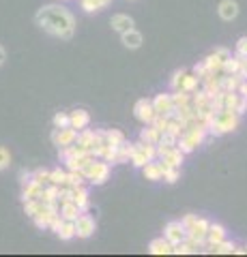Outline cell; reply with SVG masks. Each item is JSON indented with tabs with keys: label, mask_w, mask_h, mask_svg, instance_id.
<instances>
[{
	"label": "cell",
	"mask_w": 247,
	"mask_h": 257,
	"mask_svg": "<svg viewBox=\"0 0 247 257\" xmlns=\"http://www.w3.org/2000/svg\"><path fill=\"white\" fill-rule=\"evenodd\" d=\"M35 24L47 35L58 39H71L75 35V18L60 5H45L35 13Z\"/></svg>",
	"instance_id": "cell-1"
},
{
	"label": "cell",
	"mask_w": 247,
	"mask_h": 257,
	"mask_svg": "<svg viewBox=\"0 0 247 257\" xmlns=\"http://www.w3.org/2000/svg\"><path fill=\"white\" fill-rule=\"evenodd\" d=\"M206 126H209V131L215 135L230 133L238 126V114L232 109H215L213 116L209 118V122H206Z\"/></svg>",
	"instance_id": "cell-2"
},
{
	"label": "cell",
	"mask_w": 247,
	"mask_h": 257,
	"mask_svg": "<svg viewBox=\"0 0 247 257\" xmlns=\"http://www.w3.org/2000/svg\"><path fill=\"white\" fill-rule=\"evenodd\" d=\"M82 174L86 176V180L93 182V184H103L110 178V163L106 159H99L95 157L89 165L82 170Z\"/></svg>",
	"instance_id": "cell-3"
},
{
	"label": "cell",
	"mask_w": 247,
	"mask_h": 257,
	"mask_svg": "<svg viewBox=\"0 0 247 257\" xmlns=\"http://www.w3.org/2000/svg\"><path fill=\"white\" fill-rule=\"evenodd\" d=\"M183 225H185L189 238H194V240H198V242L206 244V231H209V225H211L209 221L200 219V216H196V214H187L185 219H183Z\"/></svg>",
	"instance_id": "cell-4"
},
{
	"label": "cell",
	"mask_w": 247,
	"mask_h": 257,
	"mask_svg": "<svg viewBox=\"0 0 247 257\" xmlns=\"http://www.w3.org/2000/svg\"><path fill=\"white\" fill-rule=\"evenodd\" d=\"M157 159V146H153V144H146V142H135L133 144V152H131V163L135 167H144L146 163H150V161Z\"/></svg>",
	"instance_id": "cell-5"
},
{
	"label": "cell",
	"mask_w": 247,
	"mask_h": 257,
	"mask_svg": "<svg viewBox=\"0 0 247 257\" xmlns=\"http://www.w3.org/2000/svg\"><path fill=\"white\" fill-rule=\"evenodd\" d=\"M198 82H200V77L196 73H187V71H177L172 77V88L174 90H183V92H189L194 94L198 90Z\"/></svg>",
	"instance_id": "cell-6"
},
{
	"label": "cell",
	"mask_w": 247,
	"mask_h": 257,
	"mask_svg": "<svg viewBox=\"0 0 247 257\" xmlns=\"http://www.w3.org/2000/svg\"><path fill=\"white\" fill-rule=\"evenodd\" d=\"M77 128L73 126H62V128H54V133H52V142H54V146H58L60 150L62 148H69V146H73L75 140H77Z\"/></svg>",
	"instance_id": "cell-7"
},
{
	"label": "cell",
	"mask_w": 247,
	"mask_h": 257,
	"mask_svg": "<svg viewBox=\"0 0 247 257\" xmlns=\"http://www.w3.org/2000/svg\"><path fill=\"white\" fill-rule=\"evenodd\" d=\"M97 144H99V131H89V128H84V131L77 133V140H75L73 146L79 148L82 152L95 155V150H97Z\"/></svg>",
	"instance_id": "cell-8"
},
{
	"label": "cell",
	"mask_w": 247,
	"mask_h": 257,
	"mask_svg": "<svg viewBox=\"0 0 247 257\" xmlns=\"http://www.w3.org/2000/svg\"><path fill=\"white\" fill-rule=\"evenodd\" d=\"M157 157L161 161H166L168 165L181 167L183 159H185V152H183L179 146H157Z\"/></svg>",
	"instance_id": "cell-9"
},
{
	"label": "cell",
	"mask_w": 247,
	"mask_h": 257,
	"mask_svg": "<svg viewBox=\"0 0 247 257\" xmlns=\"http://www.w3.org/2000/svg\"><path fill=\"white\" fill-rule=\"evenodd\" d=\"M133 114H135V118H138L140 122L150 124L155 120V116H157L153 99H140L138 103H135V107H133Z\"/></svg>",
	"instance_id": "cell-10"
},
{
	"label": "cell",
	"mask_w": 247,
	"mask_h": 257,
	"mask_svg": "<svg viewBox=\"0 0 247 257\" xmlns=\"http://www.w3.org/2000/svg\"><path fill=\"white\" fill-rule=\"evenodd\" d=\"M95 229H97V223H95V219L91 214L82 212L75 219V238H82V240L91 238L95 234Z\"/></svg>",
	"instance_id": "cell-11"
},
{
	"label": "cell",
	"mask_w": 247,
	"mask_h": 257,
	"mask_svg": "<svg viewBox=\"0 0 247 257\" xmlns=\"http://www.w3.org/2000/svg\"><path fill=\"white\" fill-rule=\"evenodd\" d=\"M230 50H226V47H217L213 54H209L204 58V62H206V69H209V73L211 71H219V69H224V62L230 58Z\"/></svg>",
	"instance_id": "cell-12"
},
{
	"label": "cell",
	"mask_w": 247,
	"mask_h": 257,
	"mask_svg": "<svg viewBox=\"0 0 247 257\" xmlns=\"http://www.w3.org/2000/svg\"><path fill=\"white\" fill-rule=\"evenodd\" d=\"M163 236L168 238L172 244H179L187 238V229H185V225H183V221H172V223L166 225Z\"/></svg>",
	"instance_id": "cell-13"
},
{
	"label": "cell",
	"mask_w": 247,
	"mask_h": 257,
	"mask_svg": "<svg viewBox=\"0 0 247 257\" xmlns=\"http://www.w3.org/2000/svg\"><path fill=\"white\" fill-rule=\"evenodd\" d=\"M153 105H155V111H157V116H170L174 114V99H172V94L168 92H161V94H157L155 99H153Z\"/></svg>",
	"instance_id": "cell-14"
},
{
	"label": "cell",
	"mask_w": 247,
	"mask_h": 257,
	"mask_svg": "<svg viewBox=\"0 0 247 257\" xmlns=\"http://www.w3.org/2000/svg\"><path fill=\"white\" fill-rule=\"evenodd\" d=\"M163 170H166V163L161 159L159 161H150L142 167V174H144V178L150 180V182H157V180H163Z\"/></svg>",
	"instance_id": "cell-15"
},
{
	"label": "cell",
	"mask_w": 247,
	"mask_h": 257,
	"mask_svg": "<svg viewBox=\"0 0 247 257\" xmlns=\"http://www.w3.org/2000/svg\"><path fill=\"white\" fill-rule=\"evenodd\" d=\"M148 253L150 255H174V244L170 242L168 238H157L148 244Z\"/></svg>",
	"instance_id": "cell-16"
},
{
	"label": "cell",
	"mask_w": 247,
	"mask_h": 257,
	"mask_svg": "<svg viewBox=\"0 0 247 257\" xmlns=\"http://www.w3.org/2000/svg\"><path fill=\"white\" fill-rule=\"evenodd\" d=\"M217 13L224 22H232L238 15V5L234 3V0H221L219 7H217Z\"/></svg>",
	"instance_id": "cell-17"
},
{
	"label": "cell",
	"mask_w": 247,
	"mask_h": 257,
	"mask_svg": "<svg viewBox=\"0 0 247 257\" xmlns=\"http://www.w3.org/2000/svg\"><path fill=\"white\" fill-rule=\"evenodd\" d=\"M121 41H123V45L127 47V50H138V47L144 43V37H142V32H138L135 28H131V30L123 32V35H121Z\"/></svg>",
	"instance_id": "cell-18"
},
{
	"label": "cell",
	"mask_w": 247,
	"mask_h": 257,
	"mask_svg": "<svg viewBox=\"0 0 247 257\" xmlns=\"http://www.w3.org/2000/svg\"><path fill=\"white\" fill-rule=\"evenodd\" d=\"M60 216L65 221H75L79 214H82V208H79L75 202H71V199H65V202H60V208H58Z\"/></svg>",
	"instance_id": "cell-19"
},
{
	"label": "cell",
	"mask_w": 247,
	"mask_h": 257,
	"mask_svg": "<svg viewBox=\"0 0 247 257\" xmlns=\"http://www.w3.org/2000/svg\"><path fill=\"white\" fill-rule=\"evenodd\" d=\"M69 120H71V126H73V128H77V131H84V128L91 124V114L86 109H73L69 114Z\"/></svg>",
	"instance_id": "cell-20"
},
{
	"label": "cell",
	"mask_w": 247,
	"mask_h": 257,
	"mask_svg": "<svg viewBox=\"0 0 247 257\" xmlns=\"http://www.w3.org/2000/svg\"><path fill=\"white\" fill-rule=\"evenodd\" d=\"M110 26H112V30H116V32H121V35H123V32L133 28V20L129 18V15L118 13V15H114V18L110 20Z\"/></svg>",
	"instance_id": "cell-21"
},
{
	"label": "cell",
	"mask_w": 247,
	"mask_h": 257,
	"mask_svg": "<svg viewBox=\"0 0 247 257\" xmlns=\"http://www.w3.org/2000/svg\"><path fill=\"white\" fill-rule=\"evenodd\" d=\"M140 140L142 142H146V144H153V146H157L159 144V140H161V131L150 122V124H146L144 128L140 131Z\"/></svg>",
	"instance_id": "cell-22"
},
{
	"label": "cell",
	"mask_w": 247,
	"mask_h": 257,
	"mask_svg": "<svg viewBox=\"0 0 247 257\" xmlns=\"http://www.w3.org/2000/svg\"><path fill=\"white\" fill-rule=\"evenodd\" d=\"M221 240H226V229L217 223H211L209 231H206V244H217Z\"/></svg>",
	"instance_id": "cell-23"
},
{
	"label": "cell",
	"mask_w": 247,
	"mask_h": 257,
	"mask_svg": "<svg viewBox=\"0 0 247 257\" xmlns=\"http://www.w3.org/2000/svg\"><path fill=\"white\" fill-rule=\"evenodd\" d=\"M56 236L60 240H73L75 238V221H65L62 219L60 227L56 229Z\"/></svg>",
	"instance_id": "cell-24"
},
{
	"label": "cell",
	"mask_w": 247,
	"mask_h": 257,
	"mask_svg": "<svg viewBox=\"0 0 247 257\" xmlns=\"http://www.w3.org/2000/svg\"><path fill=\"white\" fill-rule=\"evenodd\" d=\"M234 244L228 242V240H221V242L217 244H209V248H206V253H215V255H232L234 253Z\"/></svg>",
	"instance_id": "cell-25"
},
{
	"label": "cell",
	"mask_w": 247,
	"mask_h": 257,
	"mask_svg": "<svg viewBox=\"0 0 247 257\" xmlns=\"http://www.w3.org/2000/svg\"><path fill=\"white\" fill-rule=\"evenodd\" d=\"M110 3H112V0H79V5H82V9H84L86 13H97V11H103Z\"/></svg>",
	"instance_id": "cell-26"
},
{
	"label": "cell",
	"mask_w": 247,
	"mask_h": 257,
	"mask_svg": "<svg viewBox=\"0 0 247 257\" xmlns=\"http://www.w3.org/2000/svg\"><path fill=\"white\" fill-rule=\"evenodd\" d=\"M241 62H243L241 56H230V58L224 62V73H226V75L238 73V71H241Z\"/></svg>",
	"instance_id": "cell-27"
},
{
	"label": "cell",
	"mask_w": 247,
	"mask_h": 257,
	"mask_svg": "<svg viewBox=\"0 0 247 257\" xmlns=\"http://www.w3.org/2000/svg\"><path fill=\"white\" fill-rule=\"evenodd\" d=\"M181 178V167H174V165H168L163 170V182H168V184H174Z\"/></svg>",
	"instance_id": "cell-28"
},
{
	"label": "cell",
	"mask_w": 247,
	"mask_h": 257,
	"mask_svg": "<svg viewBox=\"0 0 247 257\" xmlns=\"http://www.w3.org/2000/svg\"><path fill=\"white\" fill-rule=\"evenodd\" d=\"M67 178H69V174L62 172V170H52V174H50V182L56 184V187H65Z\"/></svg>",
	"instance_id": "cell-29"
},
{
	"label": "cell",
	"mask_w": 247,
	"mask_h": 257,
	"mask_svg": "<svg viewBox=\"0 0 247 257\" xmlns=\"http://www.w3.org/2000/svg\"><path fill=\"white\" fill-rule=\"evenodd\" d=\"M54 122V128H62V126H71V120H69V114H65V111H58L56 116L52 118Z\"/></svg>",
	"instance_id": "cell-30"
},
{
	"label": "cell",
	"mask_w": 247,
	"mask_h": 257,
	"mask_svg": "<svg viewBox=\"0 0 247 257\" xmlns=\"http://www.w3.org/2000/svg\"><path fill=\"white\" fill-rule=\"evenodd\" d=\"M50 174H52V172H47V170H37V172L33 174V180L39 182L41 187H47V184H52V182H50Z\"/></svg>",
	"instance_id": "cell-31"
},
{
	"label": "cell",
	"mask_w": 247,
	"mask_h": 257,
	"mask_svg": "<svg viewBox=\"0 0 247 257\" xmlns=\"http://www.w3.org/2000/svg\"><path fill=\"white\" fill-rule=\"evenodd\" d=\"M103 133H106V138H108L110 142H112L114 146H121L123 142H127L125 135H123L121 131H116V128H112V131H103Z\"/></svg>",
	"instance_id": "cell-32"
},
{
	"label": "cell",
	"mask_w": 247,
	"mask_h": 257,
	"mask_svg": "<svg viewBox=\"0 0 247 257\" xmlns=\"http://www.w3.org/2000/svg\"><path fill=\"white\" fill-rule=\"evenodd\" d=\"M86 182V176L82 172H69V178H67V184L71 187H79V184Z\"/></svg>",
	"instance_id": "cell-33"
},
{
	"label": "cell",
	"mask_w": 247,
	"mask_h": 257,
	"mask_svg": "<svg viewBox=\"0 0 247 257\" xmlns=\"http://www.w3.org/2000/svg\"><path fill=\"white\" fill-rule=\"evenodd\" d=\"M9 163H11V152L7 150L5 146H0V172L7 170V167H9Z\"/></svg>",
	"instance_id": "cell-34"
},
{
	"label": "cell",
	"mask_w": 247,
	"mask_h": 257,
	"mask_svg": "<svg viewBox=\"0 0 247 257\" xmlns=\"http://www.w3.org/2000/svg\"><path fill=\"white\" fill-rule=\"evenodd\" d=\"M236 56H241V58H247V37H241L236 41Z\"/></svg>",
	"instance_id": "cell-35"
},
{
	"label": "cell",
	"mask_w": 247,
	"mask_h": 257,
	"mask_svg": "<svg viewBox=\"0 0 247 257\" xmlns=\"http://www.w3.org/2000/svg\"><path fill=\"white\" fill-rule=\"evenodd\" d=\"M30 178H33V174H28V172H22V174H20L22 184H28V182H30Z\"/></svg>",
	"instance_id": "cell-36"
},
{
	"label": "cell",
	"mask_w": 247,
	"mask_h": 257,
	"mask_svg": "<svg viewBox=\"0 0 247 257\" xmlns=\"http://www.w3.org/2000/svg\"><path fill=\"white\" fill-rule=\"evenodd\" d=\"M5 60H7V52H5V47L0 45V67L5 64Z\"/></svg>",
	"instance_id": "cell-37"
},
{
	"label": "cell",
	"mask_w": 247,
	"mask_h": 257,
	"mask_svg": "<svg viewBox=\"0 0 247 257\" xmlns=\"http://www.w3.org/2000/svg\"><path fill=\"white\" fill-rule=\"evenodd\" d=\"M245 251H247V246H245Z\"/></svg>",
	"instance_id": "cell-38"
}]
</instances>
